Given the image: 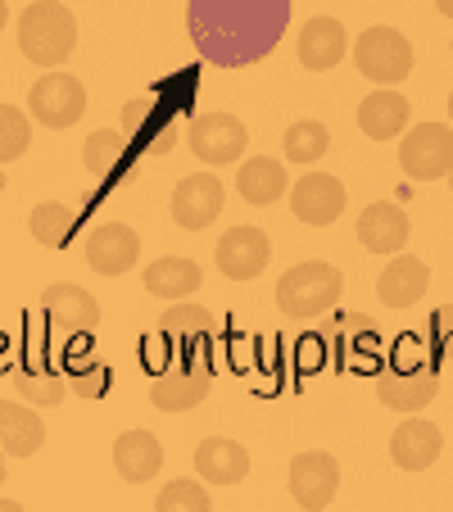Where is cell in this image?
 <instances>
[{"label":"cell","instance_id":"cell-1","mask_svg":"<svg viewBox=\"0 0 453 512\" xmlns=\"http://www.w3.org/2000/svg\"><path fill=\"white\" fill-rule=\"evenodd\" d=\"M290 0H191L186 23L204 59L250 64L277 46Z\"/></svg>","mask_w":453,"mask_h":512},{"label":"cell","instance_id":"cell-2","mask_svg":"<svg viewBox=\"0 0 453 512\" xmlns=\"http://www.w3.org/2000/svg\"><path fill=\"white\" fill-rule=\"evenodd\" d=\"M440 390V372H435V358L417 349V340H404L395 354V363L376 372V399L395 413H422L426 404Z\"/></svg>","mask_w":453,"mask_h":512},{"label":"cell","instance_id":"cell-3","mask_svg":"<svg viewBox=\"0 0 453 512\" xmlns=\"http://www.w3.org/2000/svg\"><path fill=\"white\" fill-rule=\"evenodd\" d=\"M19 46L37 68H55L78 46V19L59 0H37L19 19Z\"/></svg>","mask_w":453,"mask_h":512},{"label":"cell","instance_id":"cell-4","mask_svg":"<svg viewBox=\"0 0 453 512\" xmlns=\"http://www.w3.org/2000/svg\"><path fill=\"white\" fill-rule=\"evenodd\" d=\"M340 290H345V277H340L336 263H322V259L295 263L277 281V309L286 318H318V313H327L340 300Z\"/></svg>","mask_w":453,"mask_h":512},{"label":"cell","instance_id":"cell-5","mask_svg":"<svg viewBox=\"0 0 453 512\" xmlns=\"http://www.w3.org/2000/svg\"><path fill=\"white\" fill-rule=\"evenodd\" d=\"M213 386V372H209V358L195 349V354H182L173 368H164L159 377H150V404L159 413H191V408L204 404Z\"/></svg>","mask_w":453,"mask_h":512},{"label":"cell","instance_id":"cell-6","mask_svg":"<svg viewBox=\"0 0 453 512\" xmlns=\"http://www.w3.org/2000/svg\"><path fill=\"white\" fill-rule=\"evenodd\" d=\"M354 64L363 78L395 87V82H404L413 73V41L395 28H367L354 41Z\"/></svg>","mask_w":453,"mask_h":512},{"label":"cell","instance_id":"cell-7","mask_svg":"<svg viewBox=\"0 0 453 512\" xmlns=\"http://www.w3.org/2000/svg\"><path fill=\"white\" fill-rule=\"evenodd\" d=\"M399 168L413 182H440L453 173V127L444 123H417L399 145Z\"/></svg>","mask_w":453,"mask_h":512},{"label":"cell","instance_id":"cell-8","mask_svg":"<svg viewBox=\"0 0 453 512\" xmlns=\"http://www.w3.org/2000/svg\"><path fill=\"white\" fill-rule=\"evenodd\" d=\"M28 114L37 118L41 127L64 132V127H73L87 114V91H82V82L73 78V73H46V78H37L28 91Z\"/></svg>","mask_w":453,"mask_h":512},{"label":"cell","instance_id":"cell-9","mask_svg":"<svg viewBox=\"0 0 453 512\" xmlns=\"http://www.w3.org/2000/svg\"><path fill=\"white\" fill-rule=\"evenodd\" d=\"M286 485H290V499H295L299 508L322 512L340 490V463L327 454V449H309V454H299L295 463H290Z\"/></svg>","mask_w":453,"mask_h":512},{"label":"cell","instance_id":"cell-10","mask_svg":"<svg viewBox=\"0 0 453 512\" xmlns=\"http://www.w3.org/2000/svg\"><path fill=\"white\" fill-rule=\"evenodd\" d=\"M41 313L46 322L59 331V336H87L100 322V304L87 286H73V281H55L46 286V300H41Z\"/></svg>","mask_w":453,"mask_h":512},{"label":"cell","instance_id":"cell-11","mask_svg":"<svg viewBox=\"0 0 453 512\" xmlns=\"http://www.w3.org/2000/svg\"><path fill=\"white\" fill-rule=\"evenodd\" d=\"M345 200H349L345 182L331 173H309L290 186V209H295L299 223L309 227H331L345 213Z\"/></svg>","mask_w":453,"mask_h":512},{"label":"cell","instance_id":"cell-12","mask_svg":"<svg viewBox=\"0 0 453 512\" xmlns=\"http://www.w3.org/2000/svg\"><path fill=\"white\" fill-rule=\"evenodd\" d=\"M222 200H227V191H222V182L213 173L182 177L173 186V223L186 227V232H204L209 223H218Z\"/></svg>","mask_w":453,"mask_h":512},{"label":"cell","instance_id":"cell-13","mask_svg":"<svg viewBox=\"0 0 453 512\" xmlns=\"http://www.w3.org/2000/svg\"><path fill=\"white\" fill-rule=\"evenodd\" d=\"M245 123L236 114H222V109H213V114H200L191 123V150L204 159V164H236V159L245 155Z\"/></svg>","mask_w":453,"mask_h":512},{"label":"cell","instance_id":"cell-14","mask_svg":"<svg viewBox=\"0 0 453 512\" xmlns=\"http://www.w3.org/2000/svg\"><path fill=\"white\" fill-rule=\"evenodd\" d=\"M268 263H272V241L250 223L232 227V232L218 241V268L232 281H254Z\"/></svg>","mask_w":453,"mask_h":512},{"label":"cell","instance_id":"cell-15","mask_svg":"<svg viewBox=\"0 0 453 512\" xmlns=\"http://www.w3.org/2000/svg\"><path fill=\"white\" fill-rule=\"evenodd\" d=\"M136 259H141V236L127 223H100L87 236V263L100 277H123L136 268Z\"/></svg>","mask_w":453,"mask_h":512},{"label":"cell","instance_id":"cell-16","mask_svg":"<svg viewBox=\"0 0 453 512\" xmlns=\"http://www.w3.org/2000/svg\"><path fill=\"white\" fill-rule=\"evenodd\" d=\"M408 232H413L408 213L390 200H376L358 213V245L372 254H399L408 245Z\"/></svg>","mask_w":453,"mask_h":512},{"label":"cell","instance_id":"cell-17","mask_svg":"<svg viewBox=\"0 0 453 512\" xmlns=\"http://www.w3.org/2000/svg\"><path fill=\"white\" fill-rule=\"evenodd\" d=\"M295 55H299V64L313 68V73H327V68H336L340 59L349 55V37H345V28H340V19H327V14L309 19L304 28H299Z\"/></svg>","mask_w":453,"mask_h":512},{"label":"cell","instance_id":"cell-18","mask_svg":"<svg viewBox=\"0 0 453 512\" xmlns=\"http://www.w3.org/2000/svg\"><path fill=\"white\" fill-rule=\"evenodd\" d=\"M440 449H444L440 426L426 422V417H413V413L390 435V458H395V467H404V472H426V467L440 458Z\"/></svg>","mask_w":453,"mask_h":512},{"label":"cell","instance_id":"cell-19","mask_svg":"<svg viewBox=\"0 0 453 512\" xmlns=\"http://www.w3.org/2000/svg\"><path fill=\"white\" fill-rule=\"evenodd\" d=\"M195 472L209 485H241L250 476V449L241 440H227V435H209L195 449Z\"/></svg>","mask_w":453,"mask_h":512},{"label":"cell","instance_id":"cell-20","mask_svg":"<svg viewBox=\"0 0 453 512\" xmlns=\"http://www.w3.org/2000/svg\"><path fill=\"white\" fill-rule=\"evenodd\" d=\"M426 281H431V268H426L422 259L395 254V259L386 263V272L376 277V295H381L386 309H408V304H417L426 295Z\"/></svg>","mask_w":453,"mask_h":512},{"label":"cell","instance_id":"cell-21","mask_svg":"<svg viewBox=\"0 0 453 512\" xmlns=\"http://www.w3.org/2000/svg\"><path fill=\"white\" fill-rule=\"evenodd\" d=\"M114 467L127 485L155 481L159 467H164V445L150 431H123L114 440Z\"/></svg>","mask_w":453,"mask_h":512},{"label":"cell","instance_id":"cell-22","mask_svg":"<svg viewBox=\"0 0 453 512\" xmlns=\"http://www.w3.org/2000/svg\"><path fill=\"white\" fill-rule=\"evenodd\" d=\"M41 445H46V422L37 417V408L0 399V449L10 458H32Z\"/></svg>","mask_w":453,"mask_h":512},{"label":"cell","instance_id":"cell-23","mask_svg":"<svg viewBox=\"0 0 453 512\" xmlns=\"http://www.w3.org/2000/svg\"><path fill=\"white\" fill-rule=\"evenodd\" d=\"M408 100L399 96V91H390V87H381V91H372V96L358 105V127H363L372 141H390V136H399L408 127Z\"/></svg>","mask_w":453,"mask_h":512},{"label":"cell","instance_id":"cell-24","mask_svg":"<svg viewBox=\"0 0 453 512\" xmlns=\"http://www.w3.org/2000/svg\"><path fill=\"white\" fill-rule=\"evenodd\" d=\"M204 281L200 263L182 259V254H168V259H155L145 268V290L159 295V300H182V295H195Z\"/></svg>","mask_w":453,"mask_h":512},{"label":"cell","instance_id":"cell-25","mask_svg":"<svg viewBox=\"0 0 453 512\" xmlns=\"http://www.w3.org/2000/svg\"><path fill=\"white\" fill-rule=\"evenodd\" d=\"M236 186H241V200L254 204V209H263V204H277L281 195L290 191L286 182V164L281 159H245L241 173H236Z\"/></svg>","mask_w":453,"mask_h":512},{"label":"cell","instance_id":"cell-26","mask_svg":"<svg viewBox=\"0 0 453 512\" xmlns=\"http://www.w3.org/2000/svg\"><path fill=\"white\" fill-rule=\"evenodd\" d=\"M159 331L173 345H204L213 336V313L200 304H173V309L159 318Z\"/></svg>","mask_w":453,"mask_h":512},{"label":"cell","instance_id":"cell-27","mask_svg":"<svg viewBox=\"0 0 453 512\" xmlns=\"http://www.w3.org/2000/svg\"><path fill=\"white\" fill-rule=\"evenodd\" d=\"M73 232H78V213L68 209V204L46 200V204L32 209V236H37V245H46V250H64V245L73 241Z\"/></svg>","mask_w":453,"mask_h":512},{"label":"cell","instance_id":"cell-28","mask_svg":"<svg viewBox=\"0 0 453 512\" xmlns=\"http://www.w3.org/2000/svg\"><path fill=\"white\" fill-rule=\"evenodd\" d=\"M123 155H127V136L114 132V127H100V132H91L87 145H82V164H87V173L100 177V182H109V177L118 173Z\"/></svg>","mask_w":453,"mask_h":512},{"label":"cell","instance_id":"cell-29","mask_svg":"<svg viewBox=\"0 0 453 512\" xmlns=\"http://www.w3.org/2000/svg\"><path fill=\"white\" fill-rule=\"evenodd\" d=\"M281 150H286L290 164H318V159L331 150L327 123H318V118H299V123H290Z\"/></svg>","mask_w":453,"mask_h":512},{"label":"cell","instance_id":"cell-30","mask_svg":"<svg viewBox=\"0 0 453 512\" xmlns=\"http://www.w3.org/2000/svg\"><path fill=\"white\" fill-rule=\"evenodd\" d=\"M14 390H19L28 404H41V408H55V404H64V395H68V381L59 377V372H50V368H14Z\"/></svg>","mask_w":453,"mask_h":512},{"label":"cell","instance_id":"cell-31","mask_svg":"<svg viewBox=\"0 0 453 512\" xmlns=\"http://www.w3.org/2000/svg\"><path fill=\"white\" fill-rule=\"evenodd\" d=\"M28 141H32L28 114H23V109H14V105H0V168L14 164V159H23Z\"/></svg>","mask_w":453,"mask_h":512},{"label":"cell","instance_id":"cell-32","mask_svg":"<svg viewBox=\"0 0 453 512\" xmlns=\"http://www.w3.org/2000/svg\"><path fill=\"white\" fill-rule=\"evenodd\" d=\"M159 512H209V490L195 481H173L159 494Z\"/></svg>","mask_w":453,"mask_h":512},{"label":"cell","instance_id":"cell-33","mask_svg":"<svg viewBox=\"0 0 453 512\" xmlns=\"http://www.w3.org/2000/svg\"><path fill=\"white\" fill-rule=\"evenodd\" d=\"M426 336H431V358L435 363H440V358H453V304H444V309L431 313Z\"/></svg>","mask_w":453,"mask_h":512},{"label":"cell","instance_id":"cell-34","mask_svg":"<svg viewBox=\"0 0 453 512\" xmlns=\"http://www.w3.org/2000/svg\"><path fill=\"white\" fill-rule=\"evenodd\" d=\"M68 390H73V395H82V399H100L109 390V368H105V363H87V368L73 372Z\"/></svg>","mask_w":453,"mask_h":512},{"label":"cell","instance_id":"cell-35","mask_svg":"<svg viewBox=\"0 0 453 512\" xmlns=\"http://www.w3.org/2000/svg\"><path fill=\"white\" fill-rule=\"evenodd\" d=\"M435 10H440L444 19H453V0H435Z\"/></svg>","mask_w":453,"mask_h":512},{"label":"cell","instance_id":"cell-36","mask_svg":"<svg viewBox=\"0 0 453 512\" xmlns=\"http://www.w3.org/2000/svg\"><path fill=\"white\" fill-rule=\"evenodd\" d=\"M0 512H19V503H14V499H0Z\"/></svg>","mask_w":453,"mask_h":512},{"label":"cell","instance_id":"cell-37","mask_svg":"<svg viewBox=\"0 0 453 512\" xmlns=\"http://www.w3.org/2000/svg\"><path fill=\"white\" fill-rule=\"evenodd\" d=\"M5 19H10V10H5V0H0V28H5Z\"/></svg>","mask_w":453,"mask_h":512},{"label":"cell","instance_id":"cell-38","mask_svg":"<svg viewBox=\"0 0 453 512\" xmlns=\"http://www.w3.org/2000/svg\"><path fill=\"white\" fill-rule=\"evenodd\" d=\"M0 481H5V449H0Z\"/></svg>","mask_w":453,"mask_h":512},{"label":"cell","instance_id":"cell-39","mask_svg":"<svg viewBox=\"0 0 453 512\" xmlns=\"http://www.w3.org/2000/svg\"><path fill=\"white\" fill-rule=\"evenodd\" d=\"M0 191H5V168H0Z\"/></svg>","mask_w":453,"mask_h":512},{"label":"cell","instance_id":"cell-40","mask_svg":"<svg viewBox=\"0 0 453 512\" xmlns=\"http://www.w3.org/2000/svg\"><path fill=\"white\" fill-rule=\"evenodd\" d=\"M449 118H453V91H449Z\"/></svg>","mask_w":453,"mask_h":512},{"label":"cell","instance_id":"cell-41","mask_svg":"<svg viewBox=\"0 0 453 512\" xmlns=\"http://www.w3.org/2000/svg\"><path fill=\"white\" fill-rule=\"evenodd\" d=\"M449 50H453V41H449Z\"/></svg>","mask_w":453,"mask_h":512}]
</instances>
